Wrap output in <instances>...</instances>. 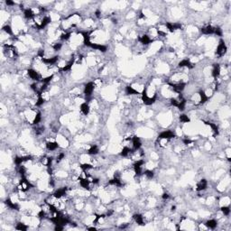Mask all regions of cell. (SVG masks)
Segmentation results:
<instances>
[{
  "instance_id": "277c9868",
  "label": "cell",
  "mask_w": 231,
  "mask_h": 231,
  "mask_svg": "<svg viewBox=\"0 0 231 231\" xmlns=\"http://www.w3.org/2000/svg\"><path fill=\"white\" fill-rule=\"evenodd\" d=\"M80 111L81 114H83L84 116H88L89 111H90V106L88 103L87 102H83L82 104L80 105Z\"/></svg>"
},
{
  "instance_id": "3957f363",
  "label": "cell",
  "mask_w": 231,
  "mask_h": 231,
  "mask_svg": "<svg viewBox=\"0 0 231 231\" xmlns=\"http://www.w3.org/2000/svg\"><path fill=\"white\" fill-rule=\"evenodd\" d=\"M208 188V182L205 180V179H202L201 181H199L196 184V187H195V190L197 191H203L205 190H207Z\"/></svg>"
},
{
  "instance_id": "6da1fadb",
  "label": "cell",
  "mask_w": 231,
  "mask_h": 231,
  "mask_svg": "<svg viewBox=\"0 0 231 231\" xmlns=\"http://www.w3.org/2000/svg\"><path fill=\"white\" fill-rule=\"evenodd\" d=\"M227 51H228V48H227L226 43H225V42L223 40H220L219 43L217 46L216 54L218 57H223L226 54Z\"/></svg>"
},
{
  "instance_id": "8992f818",
  "label": "cell",
  "mask_w": 231,
  "mask_h": 231,
  "mask_svg": "<svg viewBox=\"0 0 231 231\" xmlns=\"http://www.w3.org/2000/svg\"><path fill=\"white\" fill-rule=\"evenodd\" d=\"M180 121L182 123H183V124H186V123H190V117L187 115L182 114V115L180 116Z\"/></svg>"
},
{
  "instance_id": "7a4b0ae2",
  "label": "cell",
  "mask_w": 231,
  "mask_h": 231,
  "mask_svg": "<svg viewBox=\"0 0 231 231\" xmlns=\"http://www.w3.org/2000/svg\"><path fill=\"white\" fill-rule=\"evenodd\" d=\"M95 89V86H94V83L93 82H88L85 87H84V89H83V93L84 95L86 96L87 98L90 97L93 93Z\"/></svg>"
},
{
  "instance_id": "5b68a950",
  "label": "cell",
  "mask_w": 231,
  "mask_h": 231,
  "mask_svg": "<svg viewBox=\"0 0 231 231\" xmlns=\"http://www.w3.org/2000/svg\"><path fill=\"white\" fill-rule=\"evenodd\" d=\"M205 225L208 229H216L217 226V221L214 218H211V219H209L205 222Z\"/></svg>"
}]
</instances>
